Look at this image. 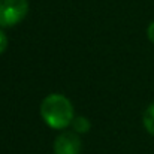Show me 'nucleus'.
<instances>
[{
  "instance_id": "5",
  "label": "nucleus",
  "mask_w": 154,
  "mask_h": 154,
  "mask_svg": "<svg viewBox=\"0 0 154 154\" xmlns=\"http://www.w3.org/2000/svg\"><path fill=\"white\" fill-rule=\"evenodd\" d=\"M72 126L76 133H85L90 130V121L85 117H75L72 121Z\"/></svg>"
},
{
  "instance_id": "6",
  "label": "nucleus",
  "mask_w": 154,
  "mask_h": 154,
  "mask_svg": "<svg viewBox=\"0 0 154 154\" xmlns=\"http://www.w3.org/2000/svg\"><path fill=\"white\" fill-rule=\"evenodd\" d=\"M8 48V38H6V35L0 30V54L5 51Z\"/></svg>"
},
{
  "instance_id": "1",
  "label": "nucleus",
  "mask_w": 154,
  "mask_h": 154,
  "mask_svg": "<svg viewBox=\"0 0 154 154\" xmlns=\"http://www.w3.org/2000/svg\"><path fill=\"white\" fill-rule=\"evenodd\" d=\"M41 115L51 129H66L73 121V106L70 100L58 93L47 96L41 103Z\"/></svg>"
},
{
  "instance_id": "7",
  "label": "nucleus",
  "mask_w": 154,
  "mask_h": 154,
  "mask_svg": "<svg viewBox=\"0 0 154 154\" xmlns=\"http://www.w3.org/2000/svg\"><path fill=\"white\" fill-rule=\"evenodd\" d=\"M147 36H148L150 42H153L154 44V21L148 26V29H147Z\"/></svg>"
},
{
  "instance_id": "2",
  "label": "nucleus",
  "mask_w": 154,
  "mask_h": 154,
  "mask_svg": "<svg viewBox=\"0 0 154 154\" xmlns=\"http://www.w3.org/2000/svg\"><path fill=\"white\" fill-rule=\"evenodd\" d=\"M29 12L27 0H0V27H14Z\"/></svg>"
},
{
  "instance_id": "3",
  "label": "nucleus",
  "mask_w": 154,
  "mask_h": 154,
  "mask_svg": "<svg viewBox=\"0 0 154 154\" xmlns=\"http://www.w3.org/2000/svg\"><path fill=\"white\" fill-rule=\"evenodd\" d=\"M82 148L76 132H63L54 142V154H79Z\"/></svg>"
},
{
  "instance_id": "4",
  "label": "nucleus",
  "mask_w": 154,
  "mask_h": 154,
  "mask_svg": "<svg viewBox=\"0 0 154 154\" xmlns=\"http://www.w3.org/2000/svg\"><path fill=\"white\" fill-rule=\"evenodd\" d=\"M142 123H144V127L147 129V132L154 136V103L145 109L144 117H142Z\"/></svg>"
}]
</instances>
